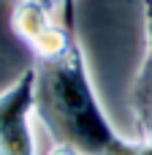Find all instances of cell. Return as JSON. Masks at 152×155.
<instances>
[{"label": "cell", "mask_w": 152, "mask_h": 155, "mask_svg": "<svg viewBox=\"0 0 152 155\" xmlns=\"http://www.w3.org/2000/svg\"><path fill=\"white\" fill-rule=\"evenodd\" d=\"M35 117L54 144H68L82 155H139L147 142L122 136L95 93L87 57L76 41L65 54L38 63Z\"/></svg>", "instance_id": "1"}, {"label": "cell", "mask_w": 152, "mask_h": 155, "mask_svg": "<svg viewBox=\"0 0 152 155\" xmlns=\"http://www.w3.org/2000/svg\"><path fill=\"white\" fill-rule=\"evenodd\" d=\"M144 16V52L131 84V114H133V139L150 142L152 134V0L141 5Z\"/></svg>", "instance_id": "3"}, {"label": "cell", "mask_w": 152, "mask_h": 155, "mask_svg": "<svg viewBox=\"0 0 152 155\" xmlns=\"http://www.w3.org/2000/svg\"><path fill=\"white\" fill-rule=\"evenodd\" d=\"M54 22H57L54 11L46 0H16V5L11 11V27L27 46Z\"/></svg>", "instance_id": "4"}, {"label": "cell", "mask_w": 152, "mask_h": 155, "mask_svg": "<svg viewBox=\"0 0 152 155\" xmlns=\"http://www.w3.org/2000/svg\"><path fill=\"white\" fill-rule=\"evenodd\" d=\"M139 155H152V147H150V144H144V150H141Z\"/></svg>", "instance_id": "7"}, {"label": "cell", "mask_w": 152, "mask_h": 155, "mask_svg": "<svg viewBox=\"0 0 152 155\" xmlns=\"http://www.w3.org/2000/svg\"><path fill=\"white\" fill-rule=\"evenodd\" d=\"M38 98V71L24 68L0 93V155H35L33 117Z\"/></svg>", "instance_id": "2"}, {"label": "cell", "mask_w": 152, "mask_h": 155, "mask_svg": "<svg viewBox=\"0 0 152 155\" xmlns=\"http://www.w3.org/2000/svg\"><path fill=\"white\" fill-rule=\"evenodd\" d=\"M49 155H82V153L73 150V147H68V144H52Z\"/></svg>", "instance_id": "6"}, {"label": "cell", "mask_w": 152, "mask_h": 155, "mask_svg": "<svg viewBox=\"0 0 152 155\" xmlns=\"http://www.w3.org/2000/svg\"><path fill=\"white\" fill-rule=\"evenodd\" d=\"M76 41H79V38H76L73 30H68V27H63L60 22H54L52 27H46V30L30 44V49H33V54H35L38 63H46V60H54V57L65 54Z\"/></svg>", "instance_id": "5"}]
</instances>
